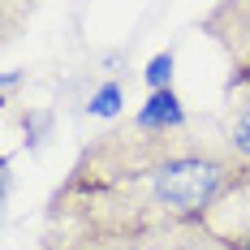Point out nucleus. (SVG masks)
<instances>
[{
	"label": "nucleus",
	"instance_id": "nucleus-1",
	"mask_svg": "<svg viewBox=\"0 0 250 250\" xmlns=\"http://www.w3.org/2000/svg\"><path fill=\"white\" fill-rule=\"evenodd\" d=\"M250 190V160L190 129L134 121L91 138L48 199V225L100 237H147L190 220H216Z\"/></svg>",
	"mask_w": 250,
	"mask_h": 250
},
{
	"label": "nucleus",
	"instance_id": "nucleus-2",
	"mask_svg": "<svg viewBox=\"0 0 250 250\" xmlns=\"http://www.w3.org/2000/svg\"><path fill=\"white\" fill-rule=\"evenodd\" d=\"M199 30L229 52L233 78H250V0H220L199 18Z\"/></svg>",
	"mask_w": 250,
	"mask_h": 250
},
{
	"label": "nucleus",
	"instance_id": "nucleus-3",
	"mask_svg": "<svg viewBox=\"0 0 250 250\" xmlns=\"http://www.w3.org/2000/svg\"><path fill=\"white\" fill-rule=\"evenodd\" d=\"M143 250H237L233 237L220 233L211 220H190V225H173V229H160V233H147L138 237Z\"/></svg>",
	"mask_w": 250,
	"mask_h": 250
},
{
	"label": "nucleus",
	"instance_id": "nucleus-4",
	"mask_svg": "<svg viewBox=\"0 0 250 250\" xmlns=\"http://www.w3.org/2000/svg\"><path fill=\"white\" fill-rule=\"evenodd\" d=\"M225 143L242 160H250V78L229 74V129H225Z\"/></svg>",
	"mask_w": 250,
	"mask_h": 250
},
{
	"label": "nucleus",
	"instance_id": "nucleus-5",
	"mask_svg": "<svg viewBox=\"0 0 250 250\" xmlns=\"http://www.w3.org/2000/svg\"><path fill=\"white\" fill-rule=\"evenodd\" d=\"M134 125L138 129H186V108H181V95H177L173 86H164V91H151L147 104L134 112Z\"/></svg>",
	"mask_w": 250,
	"mask_h": 250
},
{
	"label": "nucleus",
	"instance_id": "nucleus-6",
	"mask_svg": "<svg viewBox=\"0 0 250 250\" xmlns=\"http://www.w3.org/2000/svg\"><path fill=\"white\" fill-rule=\"evenodd\" d=\"M43 250H143L138 237H100V233H74V229L48 225Z\"/></svg>",
	"mask_w": 250,
	"mask_h": 250
},
{
	"label": "nucleus",
	"instance_id": "nucleus-7",
	"mask_svg": "<svg viewBox=\"0 0 250 250\" xmlns=\"http://www.w3.org/2000/svg\"><path fill=\"white\" fill-rule=\"evenodd\" d=\"M173 52H155L147 61V69H143V78H147L151 91H164V86H173Z\"/></svg>",
	"mask_w": 250,
	"mask_h": 250
},
{
	"label": "nucleus",
	"instance_id": "nucleus-8",
	"mask_svg": "<svg viewBox=\"0 0 250 250\" xmlns=\"http://www.w3.org/2000/svg\"><path fill=\"white\" fill-rule=\"evenodd\" d=\"M86 112L91 117H117L121 112V86L117 82H104L100 91H95V100L86 104Z\"/></svg>",
	"mask_w": 250,
	"mask_h": 250
},
{
	"label": "nucleus",
	"instance_id": "nucleus-9",
	"mask_svg": "<svg viewBox=\"0 0 250 250\" xmlns=\"http://www.w3.org/2000/svg\"><path fill=\"white\" fill-rule=\"evenodd\" d=\"M229 237H233V246H237V250H250V225H242V229H233V233H229Z\"/></svg>",
	"mask_w": 250,
	"mask_h": 250
}]
</instances>
